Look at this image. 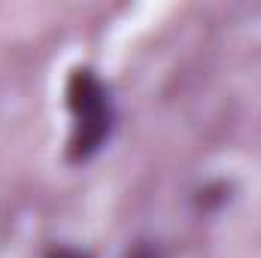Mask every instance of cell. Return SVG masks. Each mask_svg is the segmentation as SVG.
Listing matches in <instances>:
<instances>
[{
  "label": "cell",
  "mask_w": 261,
  "mask_h": 258,
  "mask_svg": "<svg viewBox=\"0 0 261 258\" xmlns=\"http://www.w3.org/2000/svg\"><path fill=\"white\" fill-rule=\"evenodd\" d=\"M67 107L73 116V134H70V158L73 161H88L94 158L103 143L113 134L116 110L110 88L85 67L70 73L67 82Z\"/></svg>",
  "instance_id": "6da1fadb"
},
{
  "label": "cell",
  "mask_w": 261,
  "mask_h": 258,
  "mask_svg": "<svg viewBox=\"0 0 261 258\" xmlns=\"http://www.w3.org/2000/svg\"><path fill=\"white\" fill-rule=\"evenodd\" d=\"M49 258H85V255H79V252H70V249H61V252H52Z\"/></svg>",
  "instance_id": "7a4b0ae2"
},
{
  "label": "cell",
  "mask_w": 261,
  "mask_h": 258,
  "mask_svg": "<svg viewBox=\"0 0 261 258\" xmlns=\"http://www.w3.org/2000/svg\"><path fill=\"white\" fill-rule=\"evenodd\" d=\"M130 258H155V255H152L149 249H140V252H134V255H130Z\"/></svg>",
  "instance_id": "3957f363"
}]
</instances>
